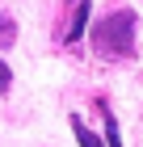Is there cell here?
I'll list each match as a JSON object with an SVG mask.
<instances>
[{
  "instance_id": "1",
  "label": "cell",
  "mask_w": 143,
  "mask_h": 147,
  "mask_svg": "<svg viewBox=\"0 0 143 147\" xmlns=\"http://www.w3.org/2000/svg\"><path fill=\"white\" fill-rule=\"evenodd\" d=\"M93 51H101V55L110 59H122L135 51V13L131 9H118L110 13L105 21L93 25Z\"/></svg>"
},
{
  "instance_id": "2",
  "label": "cell",
  "mask_w": 143,
  "mask_h": 147,
  "mask_svg": "<svg viewBox=\"0 0 143 147\" xmlns=\"http://www.w3.org/2000/svg\"><path fill=\"white\" fill-rule=\"evenodd\" d=\"M88 17H93V9H88V4H76V13H72V25H67V34H63V42H67V46H72L80 34H84Z\"/></svg>"
},
{
  "instance_id": "3",
  "label": "cell",
  "mask_w": 143,
  "mask_h": 147,
  "mask_svg": "<svg viewBox=\"0 0 143 147\" xmlns=\"http://www.w3.org/2000/svg\"><path fill=\"white\" fill-rule=\"evenodd\" d=\"M72 135H76V143H80V147H101V139L88 130L84 118H76V113H72Z\"/></svg>"
},
{
  "instance_id": "4",
  "label": "cell",
  "mask_w": 143,
  "mask_h": 147,
  "mask_svg": "<svg viewBox=\"0 0 143 147\" xmlns=\"http://www.w3.org/2000/svg\"><path fill=\"white\" fill-rule=\"evenodd\" d=\"M13 42H17V25H13V17L0 13V51H9Z\"/></svg>"
},
{
  "instance_id": "5",
  "label": "cell",
  "mask_w": 143,
  "mask_h": 147,
  "mask_svg": "<svg viewBox=\"0 0 143 147\" xmlns=\"http://www.w3.org/2000/svg\"><path fill=\"white\" fill-rule=\"evenodd\" d=\"M101 113H105V139H110V147H122V139H118V122L110 118V109L101 105Z\"/></svg>"
},
{
  "instance_id": "6",
  "label": "cell",
  "mask_w": 143,
  "mask_h": 147,
  "mask_svg": "<svg viewBox=\"0 0 143 147\" xmlns=\"http://www.w3.org/2000/svg\"><path fill=\"white\" fill-rule=\"evenodd\" d=\"M9 84H13V71L4 67V63H0V88H9Z\"/></svg>"
}]
</instances>
